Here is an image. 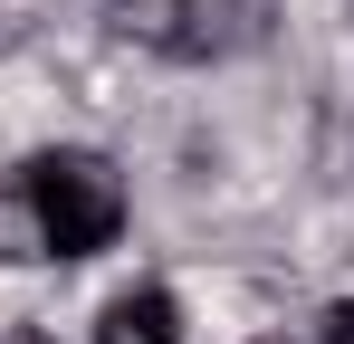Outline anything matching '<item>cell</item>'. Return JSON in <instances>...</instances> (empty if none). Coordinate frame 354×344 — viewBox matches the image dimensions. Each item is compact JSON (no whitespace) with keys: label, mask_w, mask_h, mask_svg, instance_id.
<instances>
[{"label":"cell","mask_w":354,"mask_h":344,"mask_svg":"<svg viewBox=\"0 0 354 344\" xmlns=\"http://www.w3.org/2000/svg\"><path fill=\"white\" fill-rule=\"evenodd\" d=\"M19 211L39 229V258H96L124 229V172L86 144H48L19 163Z\"/></svg>","instance_id":"1"},{"label":"cell","mask_w":354,"mask_h":344,"mask_svg":"<svg viewBox=\"0 0 354 344\" xmlns=\"http://www.w3.org/2000/svg\"><path fill=\"white\" fill-rule=\"evenodd\" d=\"M96 344H182V306L163 287H124L115 306L96 316Z\"/></svg>","instance_id":"2"},{"label":"cell","mask_w":354,"mask_h":344,"mask_svg":"<svg viewBox=\"0 0 354 344\" xmlns=\"http://www.w3.org/2000/svg\"><path fill=\"white\" fill-rule=\"evenodd\" d=\"M326 344H354V306H326Z\"/></svg>","instance_id":"3"},{"label":"cell","mask_w":354,"mask_h":344,"mask_svg":"<svg viewBox=\"0 0 354 344\" xmlns=\"http://www.w3.org/2000/svg\"><path fill=\"white\" fill-rule=\"evenodd\" d=\"M0 344H58V335H39V325H19V335H0Z\"/></svg>","instance_id":"4"},{"label":"cell","mask_w":354,"mask_h":344,"mask_svg":"<svg viewBox=\"0 0 354 344\" xmlns=\"http://www.w3.org/2000/svg\"><path fill=\"white\" fill-rule=\"evenodd\" d=\"M259 344H278V335H259Z\"/></svg>","instance_id":"5"}]
</instances>
